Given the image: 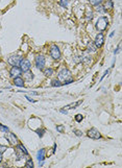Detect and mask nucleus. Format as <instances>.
<instances>
[{"mask_svg": "<svg viewBox=\"0 0 122 168\" xmlns=\"http://www.w3.org/2000/svg\"><path fill=\"white\" fill-rule=\"evenodd\" d=\"M60 5H61L62 7H64V8H67L69 5V0H60L59 1Z\"/></svg>", "mask_w": 122, "mask_h": 168, "instance_id": "24", "label": "nucleus"}, {"mask_svg": "<svg viewBox=\"0 0 122 168\" xmlns=\"http://www.w3.org/2000/svg\"><path fill=\"white\" fill-rule=\"evenodd\" d=\"M46 66V58L43 54H38L34 58V67L38 69V70L42 71L45 68Z\"/></svg>", "mask_w": 122, "mask_h": 168, "instance_id": "4", "label": "nucleus"}, {"mask_svg": "<svg viewBox=\"0 0 122 168\" xmlns=\"http://www.w3.org/2000/svg\"><path fill=\"white\" fill-rule=\"evenodd\" d=\"M36 133L38 134V136L40 137V138H42V137L44 136L45 134V129H36Z\"/></svg>", "mask_w": 122, "mask_h": 168, "instance_id": "26", "label": "nucleus"}, {"mask_svg": "<svg viewBox=\"0 0 122 168\" xmlns=\"http://www.w3.org/2000/svg\"><path fill=\"white\" fill-rule=\"evenodd\" d=\"M56 131L61 133V134H63L65 131V127H64V125H56Z\"/></svg>", "mask_w": 122, "mask_h": 168, "instance_id": "28", "label": "nucleus"}, {"mask_svg": "<svg viewBox=\"0 0 122 168\" xmlns=\"http://www.w3.org/2000/svg\"><path fill=\"white\" fill-rule=\"evenodd\" d=\"M61 86H63V83L57 78H54L51 80V87H61Z\"/></svg>", "mask_w": 122, "mask_h": 168, "instance_id": "21", "label": "nucleus"}, {"mask_svg": "<svg viewBox=\"0 0 122 168\" xmlns=\"http://www.w3.org/2000/svg\"><path fill=\"white\" fill-rule=\"evenodd\" d=\"M24 167H26V168H32V167H34V162H32V159H28V160L26 161V163L24 164Z\"/></svg>", "mask_w": 122, "mask_h": 168, "instance_id": "23", "label": "nucleus"}, {"mask_svg": "<svg viewBox=\"0 0 122 168\" xmlns=\"http://www.w3.org/2000/svg\"><path fill=\"white\" fill-rule=\"evenodd\" d=\"M109 24H110V21H109V18L107 16H100L98 17V19L96 20L95 22V29L97 32H105L109 27Z\"/></svg>", "mask_w": 122, "mask_h": 168, "instance_id": "1", "label": "nucleus"}, {"mask_svg": "<svg viewBox=\"0 0 122 168\" xmlns=\"http://www.w3.org/2000/svg\"><path fill=\"white\" fill-rule=\"evenodd\" d=\"M13 83L16 87H19V88H23L24 87V79H23L21 76H18V77L13 78Z\"/></svg>", "mask_w": 122, "mask_h": 168, "instance_id": "14", "label": "nucleus"}, {"mask_svg": "<svg viewBox=\"0 0 122 168\" xmlns=\"http://www.w3.org/2000/svg\"><path fill=\"white\" fill-rule=\"evenodd\" d=\"M87 135H88L89 138L93 139V140H98V139L101 138L100 131H98L97 129H95V127H92V129H89V131H87Z\"/></svg>", "mask_w": 122, "mask_h": 168, "instance_id": "9", "label": "nucleus"}, {"mask_svg": "<svg viewBox=\"0 0 122 168\" xmlns=\"http://www.w3.org/2000/svg\"><path fill=\"white\" fill-rule=\"evenodd\" d=\"M73 133L76 135L77 137H83V133L81 131H79V129H73Z\"/></svg>", "mask_w": 122, "mask_h": 168, "instance_id": "29", "label": "nucleus"}, {"mask_svg": "<svg viewBox=\"0 0 122 168\" xmlns=\"http://www.w3.org/2000/svg\"><path fill=\"white\" fill-rule=\"evenodd\" d=\"M85 17L87 20H92L94 18V10H92V7H87L85 13Z\"/></svg>", "mask_w": 122, "mask_h": 168, "instance_id": "15", "label": "nucleus"}, {"mask_svg": "<svg viewBox=\"0 0 122 168\" xmlns=\"http://www.w3.org/2000/svg\"><path fill=\"white\" fill-rule=\"evenodd\" d=\"M22 70L20 69L19 66H12V68L10 69V75L12 78L18 77V76L22 75Z\"/></svg>", "mask_w": 122, "mask_h": 168, "instance_id": "11", "label": "nucleus"}, {"mask_svg": "<svg viewBox=\"0 0 122 168\" xmlns=\"http://www.w3.org/2000/svg\"><path fill=\"white\" fill-rule=\"evenodd\" d=\"M19 67H20V69L22 70V72H26V71H29L30 69H32V62H30L29 60H28V58H23L22 60H21V62H20Z\"/></svg>", "mask_w": 122, "mask_h": 168, "instance_id": "7", "label": "nucleus"}, {"mask_svg": "<svg viewBox=\"0 0 122 168\" xmlns=\"http://www.w3.org/2000/svg\"><path fill=\"white\" fill-rule=\"evenodd\" d=\"M60 112H61L62 114H67V113H68V112H67V110H63V109L60 110Z\"/></svg>", "mask_w": 122, "mask_h": 168, "instance_id": "35", "label": "nucleus"}, {"mask_svg": "<svg viewBox=\"0 0 122 168\" xmlns=\"http://www.w3.org/2000/svg\"><path fill=\"white\" fill-rule=\"evenodd\" d=\"M74 82V79L72 77L68 78V79H66L65 82H63V85H69V84H72Z\"/></svg>", "mask_w": 122, "mask_h": 168, "instance_id": "31", "label": "nucleus"}, {"mask_svg": "<svg viewBox=\"0 0 122 168\" xmlns=\"http://www.w3.org/2000/svg\"><path fill=\"white\" fill-rule=\"evenodd\" d=\"M109 73H110V69H107V71H105V72H104V73H103V75H102V76H101V78H100V80H102V79H103V78H104V77H105V76H107V74H109Z\"/></svg>", "mask_w": 122, "mask_h": 168, "instance_id": "33", "label": "nucleus"}, {"mask_svg": "<svg viewBox=\"0 0 122 168\" xmlns=\"http://www.w3.org/2000/svg\"><path fill=\"white\" fill-rule=\"evenodd\" d=\"M97 47L95 46V44H94V42L93 41H89L88 43H87V51H88L89 53H95L96 51H97Z\"/></svg>", "mask_w": 122, "mask_h": 168, "instance_id": "12", "label": "nucleus"}, {"mask_svg": "<svg viewBox=\"0 0 122 168\" xmlns=\"http://www.w3.org/2000/svg\"><path fill=\"white\" fill-rule=\"evenodd\" d=\"M94 11L99 13V14H104V13H107L103 4H98V5H96V6H94Z\"/></svg>", "mask_w": 122, "mask_h": 168, "instance_id": "19", "label": "nucleus"}, {"mask_svg": "<svg viewBox=\"0 0 122 168\" xmlns=\"http://www.w3.org/2000/svg\"><path fill=\"white\" fill-rule=\"evenodd\" d=\"M45 157H46V149L45 148L39 149L37 153V159H38V161H39V163L40 162H44Z\"/></svg>", "mask_w": 122, "mask_h": 168, "instance_id": "13", "label": "nucleus"}, {"mask_svg": "<svg viewBox=\"0 0 122 168\" xmlns=\"http://www.w3.org/2000/svg\"><path fill=\"white\" fill-rule=\"evenodd\" d=\"M83 116L81 114L75 115V121L76 122H81V121H83Z\"/></svg>", "mask_w": 122, "mask_h": 168, "instance_id": "27", "label": "nucleus"}, {"mask_svg": "<svg viewBox=\"0 0 122 168\" xmlns=\"http://www.w3.org/2000/svg\"><path fill=\"white\" fill-rule=\"evenodd\" d=\"M114 34H115V30H113V32H111L110 36H109V37H110V38H113V37H114Z\"/></svg>", "mask_w": 122, "mask_h": 168, "instance_id": "37", "label": "nucleus"}, {"mask_svg": "<svg viewBox=\"0 0 122 168\" xmlns=\"http://www.w3.org/2000/svg\"><path fill=\"white\" fill-rule=\"evenodd\" d=\"M70 77H72V73L68 68H62L57 73V79L61 80L62 83Z\"/></svg>", "mask_w": 122, "mask_h": 168, "instance_id": "5", "label": "nucleus"}, {"mask_svg": "<svg viewBox=\"0 0 122 168\" xmlns=\"http://www.w3.org/2000/svg\"><path fill=\"white\" fill-rule=\"evenodd\" d=\"M102 4L104 6L105 11H112L114 8V1L113 0H104Z\"/></svg>", "mask_w": 122, "mask_h": 168, "instance_id": "16", "label": "nucleus"}, {"mask_svg": "<svg viewBox=\"0 0 122 168\" xmlns=\"http://www.w3.org/2000/svg\"><path fill=\"white\" fill-rule=\"evenodd\" d=\"M120 46H121V44H118V46H117V48H116V49H115V50H114V54H115V56H116V54H117L118 53V52H119V51H120Z\"/></svg>", "mask_w": 122, "mask_h": 168, "instance_id": "32", "label": "nucleus"}, {"mask_svg": "<svg viewBox=\"0 0 122 168\" xmlns=\"http://www.w3.org/2000/svg\"><path fill=\"white\" fill-rule=\"evenodd\" d=\"M2 161H3V157H2V153H0V164L2 163Z\"/></svg>", "mask_w": 122, "mask_h": 168, "instance_id": "36", "label": "nucleus"}, {"mask_svg": "<svg viewBox=\"0 0 122 168\" xmlns=\"http://www.w3.org/2000/svg\"><path fill=\"white\" fill-rule=\"evenodd\" d=\"M42 71H43V73H44V75L47 76V77L53 75V73H54L53 68H51V67H47V68H44Z\"/></svg>", "mask_w": 122, "mask_h": 168, "instance_id": "17", "label": "nucleus"}, {"mask_svg": "<svg viewBox=\"0 0 122 168\" xmlns=\"http://www.w3.org/2000/svg\"><path fill=\"white\" fill-rule=\"evenodd\" d=\"M55 149H56V144H54L53 145V148H52V153H55Z\"/></svg>", "mask_w": 122, "mask_h": 168, "instance_id": "38", "label": "nucleus"}, {"mask_svg": "<svg viewBox=\"0 0 122 168\" xmlns=\"http://www.w3.org/2000/svg\"><path fill=\"white\" fill-rule=\"evenodd\" d=\"M104 0H89V3H90L92 6H96L98 4H102Z\"/></svg>", "mask_w": 122, "mask_h": 168, "instance_id": "22", "label": "nucleus"}, {"mask_svg": "<svg viewBox=\"0 0 122 168\" xmlns=\"http://www.w3.org/2000/svg\"><path fill=\"white\" fill-rule=\"evenodd\" d=\"M49 54L51 56V58L53 61H60L62 58V51L60 49V47L55 44H52L50 48H49Z\"/></svg>", "mask_w": 122, "mask_h": 168, "instance_id": "2", "label": "nucleus"}, {"mask_svg": "<svg viewBox=\"0 0 122 168\" xmlns=\"http://www.w3.org/2000/svg\"><path fill=\"white\" fill-rule=\"evenodd\" d=\"M5 139L8 140L11 145H17L19 143V139L17 138V136L14 133H11V131H8V134L5 135Z\"/></svg>", "mask_w": 122, "mask_h": 168, "instance_id": "10", "label": "nucleus"}, {"mask_svg": "<svg viewBox=\"0 0 122 168\" xmlns=\"http://www.w3.org/2000/svg\"><path fill=\"white\" fill-rule=\"evenodd\" d=\"M81 103H83V100H78L77 102H74V103H70V105H68L66 108H64V109H69V108H71V109H76V108H77L78 105H81Z\"/></svg>", "mask_w": 122, "mask_h": 168, "instance_id": "20", "label": "nucleus"}, {"mask_svg": "<svg viewBox=\"0 0 122 168\" xmlns=\"http://www.w3.org/2000/svg\"><path fill=\"white\" fill-rule=\"evenodd\" d=\"M15 155H16V158H17V160H21V159L23 158V157L25 156H28V151H27V149L25 148V146L23 145V144L21 143H18L17 145H15Z\"/></svg>", "mask_w": 122, "mask_h": 168, "instance_id": "3", "label": "nucleus"}, {"mask_svg": "<svg viewBox=\"0 0 122 168\" xmlns=\"http://www.w3.org/2000/svg\"><path fill=\"white\" fill-rule=\"evenodd\" d=\"M94 44H95V46L97 48H101V47L104 45V42H105V37H104V34L103 32H98L95 36V39H94Z\"/></svg>", "mask_w": 122, "mask_h": 168, "instance_id": "6", "label": "nucleus"}, {"mask_svg": "<svg viewBox=\"0 0 122 168\" xmlns=\"http://www.w3.org/2000/svg\"><path fill=\"white\" fill-rule=\"evenodd\" d=\"M0 131H2V133H8L10 131V129H8L6 125H3V124H0Z\"/></svg>", "mask_w": 122, "mask_h": 168, "instance_id": "25", "label": "nucleus"}, {"mask_svg": "<svg viewBox=\"0 0 122 168\" xmlns=\"http://www.w3.org/2000/svg\"><path fill=\"white\" fill-rule=\"evenodd\" d=\"M6 150H8V146L1 145V144H0V153H5V151H6Z\"/></svg>", "mask_w": 122, "mask_h": 168, "instance_id": "30", "label": "nucleus"}, {"mask_svg": "<svg viewBox=\"0 0 122 168\" xmlns=\"http://www.w3.org/2000/svg\"><path fill=\"white\" fill-rule=\"evenodd\" d=\"M22 56H19V54H12V56H8V63L11 66H19L20 62L22 60Z\"/></svg>", "mask_w": 122, "mask_h": 168, "instance_id": "8", "label": "nucleus"}, {"mask_svg": "<svg viewBox=\"0 0 122 168\" xmlns=\"http://www.w3.org/2000/svg\"><path fill=\"white\" fill-rule=\"evenodd\" d=\"M24 73V77H23V79H26V80H28V82H30V80H32L34 79V73L32 72V71H26V72H23Z\"/></svg>", "mask_w": 122, "mask_h": 168, "instance_id": "18", "label": "nucleus"}, {"mask_svg": "<svg viewBox=\"0 0 122 168\" xmlns=\"http://www.w3.org/2000/svg\"><path fill=\"white\" fill-rule=\"evenodd\" d=\"M25 98H26V99L28 100V101H30V102H36V100L32 99V98H30L29 96H27V95H26V96H25Z\"/></svg>", "mask_w": 122, "mask_h": 168, "instance_id": "34", "label": "nucleus"}]
</instances>
